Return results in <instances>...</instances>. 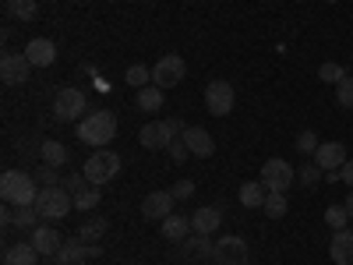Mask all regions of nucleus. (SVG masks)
<instances>
[{
  "instance_id": "1",
  "label": "nucleus",
  "mask_w": 353,
  "mask_h": 265,
  "mask_svg": "<svg viewBox=\"0 0 353 265\" xmlns=\"http://www.w3.org/2000/svg\"><path fill=\"white\" fill-rule=\"evenodd\" d=\"M78 138L85 145H96V149H106V141L117 138V117L110 110H92L88 117L78 121Z\"/></svg>"
},
{
  "instance_id": "2",
  "label": "nucleus",
  "mask_w": 353,
  "mask_h": 265,
  "mask_svg": "<svg viewBox=\"0 0 353 265\" xmlns=\"http://www.w3.org/2000/svg\"><path fill=\"white\" fill-rule=\"evenodd\" d=\"M43 188H36V177L25 170H8L0 177V198L8 205H36Z\"/></svg>"
},
{
  "instance_id": "3",
  "label": "nucleus",
  "mask_w": 353,
  "mask_h": 265,
  "mask_svg": "<svg viewBox=\"0 0 353 265\" xmlns=\"http://www.w3.org/2000/svg\"><path fill=\"white\" fill-rule=\"evenodd\" d=\"M71 209H74V195L68 188H43L36 198L39 219H64Z\"/></svg>"
},
{
  "instance_id": "4",
  "label": "nucleus",
  "mask_w": 353,
  "mask_h": 265,
  "mask_svg": "<svg viewBox=\"0 0 353 265\" xmlns=\"http://www.w3.org/2000/svg\"><path fill=\"white\" fill-rule=\"evenodd\" d=\"M81 173L88 177V184H106V181H113V177L121 173V156L110 153V149H99V153H92L85 159Z\"/></svg>"
},
{
  "instance_id": "5",
  "label": "nucleus",
  "mask_w": 353,
  "mask_h": 265,
  "mask_svg": "<svg viewBox=\"0 0 353 265\" xmlns=\"http://www.w3.org/2000/svg\"><path fill=\"white\" fill-rule=\"evenodd\" d=\"M176 131H184V124L176 117H166V121H152L138 131V141L145 149H170V141L176 138Z\"/></svg>"
},
{
  "instance_id": "6",
  "label": "nucleus",
  "mask_w": 353,
  "mask_h": 265,
  "mask_svg": "<svg viewBox=\"0 0 353 265\" xmlns=\"http://www.w3.org/2000/svg\"><path fill=\"white\" fill-rule=\"evenodd\" d=\"M184 75H188V61H184V57L181 53H163L159 64L152 68V85H159L163 92H166V88L181 85Z\"/></svg>"
},
{
  "instance_id": "7",
  "label": "nucleus",
  "mask_w": 353,
  "mask_h": 265,
  "mask_svg": "<svg viewBox=\"0 0 353 265\" xmlns=\"http://www.w3.org/2000/svg\"><path fill=\"white\" fill-rule=\"evenodd\" d=\"M85 113V92L81 88H61V92L53 96V117L57 121H64V124H71V121H78V117Z\"/></svg>"
},
{
  "instance_id": "8",
  "label": "nucleus",
  "mask_w": 353,
  "mask_h": 265,
  "mask_svg": "<svg viewBox=\"0 0 353 265\" xmlns=\"http://www.w3.org/2000/svg\"><path fill=\"white\" fill-rule=\"evenodd\" d=\"M205 110L212 117H226L233 110V85L223 81V78H212L205 85Z\"/></svg>"
},
{
  "instance_id": "9",
  "label": "nucleus",
  "mask_w": 353,
  "mask_h": 265,
  "mask_svg": "<svg viewBox=\"0 0 353 265\" xmlns=\"http://www.w3.org/2000/svg\"><path fill=\"white\" fill-rule=\"evenodd\" d=\"M297 181V173H293V166L286 159H269L261 163V184L269 191H290V184Z\"/></svg>"
},
{
  "instance_id": "10",
  "label": "nucleus",
  "mask_w": 353,
  "mask_h": 265,
  "mask_svg": "<svg viewBox=\"0 0 353 265\" xmlns=\"http://www.w3.org/2000/svg\"><path fill=\"white\" fill-rule=\"evenodd\" d=\"M28 75H32V64H28L25 53H4V61H0V78L8 85H25Z\"/></svg>"
},
{
  "instance_id": "11",
  "label": "nucleus",
  "mask_w": 353,
  "mask_h": 265,
  "mask_svg": "<svg viewBox=\"0 0 353 265\" xmlns=\"http://www.w3.org/2000/svg\"><path fill=\"white\" fill-rule=\"evenodd\" d=\"M248 244L241 241V237H219V244H216V258L212 262H219V265H248Z\"/></svg>"
},
{
  "instance_id": "12",
  "label": "nucleus",
  "mask_w": 353,
  "mask_h": 265,
  "mask_svg": "<svg viewBox=\"0 0 353 265\" xmlns=\"http://www.w3.org/2000/svg\"><path fill=\"white\" fill-rule=\"evenodd\" d=\"M173 205H176V198L170 191H152V195H145V202H141V216L163 223L166 216H173Z\"/></svg>"
},
{
  "instance_id": "13",
  "label": "nucleus",
  "mask_w": 353,
  "mask_h": 265,
  "mask_svg": "<svg viewBox=\"0 0 353 265\" xmlns=\"http://www.w3.org/2000/svg\"><path fill=\"white\" fill-rule=\"evenodd\" d=\"M181 138H184V145L191 149V156L209 159V156L216 153V141H212V135L205 131V128H184V131H181Z\"/></svg>"
},
{
  "instance_id": "14",
  "label": "nucleus",
  "mask_w": 353,
  "mask_h": 265,
  "mask_svg": "<svg viewBox=\"0 0 353 265\" xmlns=\"http://www.w3.org/2000/svg\"><path fill=\"white\" fill-rule=\"evenodd\" d=\"M32 244H36L39 255L57 258V251L64 248V237H61V233H57L53 226H36V230H32Z\"/></svg>"
},
{
  "instance_id": "15",
  "label": "nucleus",
  "mask_w": 353,
  "mask_h": 265,
  "mask_svg": "<svg viewBox=\"0 0 353 265\" xmlns=\"http://www.w3.org/2000/svg\"><path fill=\"white\" fill-rule=\"evenodd\" d=\"M219 223H223V209H216V205H201V209L191 216L194 233H205V237H212V233L219 230Z\"/></svg>"
},
{
  "instance_id": "16",
  "label": "nucleus",
  "mask_w": 353,
  "mask_h": 265,
  "mask_svg": "<svg viewBox=\"0 0 353 265\" xmlns=\"http://www.w3.org/2000/svg\"><path fill=\"white\" fill-rule=\"evenodd\" d=\"M314 163L321 166V170H343V163H346V149L339 141H325V145H318V153H314Z\"/></svg>"
},
{
  "instance_id": "17",
  "label": "nucleus",
  "mask_w": 353,
  "mask_h": 265,
  "mask_svg": "<svg viewBox=\"0 0 353 265\" xmlns=\"http://www.w3.org/2000/svg\"><path fill=\"white\" fill-rule=\"evenodd\" d=\"M85 258H92V244H85L81 237H74V241H64V248L57 251V265H81Z\"/></svg>"
},
{
  "instance_id": "18",
  "label": "nucleus",
  "mask_w": 353,
  "mask_h": 265,
  "mask_svg": "<svg viewBox=\"0 0 353 265\" xmlns=\"http://www.w3.org/2000/svg\"><path fill=\"white\" fill-rule=\"evenodd\" d=\"M25 57H28V64H32V68H50L57 61V46L50 39H32L25 46Z\"/></svg>"
},
{
  "instance_id": "19",
  "label": "nucleus",
  "mask_w": 353,
  "mask_h": 265,
  "mask_svg": "<svg viewBox=\"0 0 353 265\" xmlns=\"http://www.w3.org/2000/svg\"><path fill=\"white\" fill-rule=\"evenodd\" d=\"M329 255H332L336 265H350V262H353V230H336V233H332Z\"/></svg>"
},
{
  "instance_id": "20",
  "label": "nucleus",
  "mask_w": 353,
  "mask_h": 265,
  "mask_svg": "<svg viewBox=\"0 0 353 265\" xmlns=\"http://www.w3.org/2000/svg\"><path fill=\"white\" fill-rule=\"evenodd\" d=\"M194 226H191V216H166L163 219V237L166 241H173V244H181V241H188V233H191Z\"/></svg>"
},
{
  "instance_id": "21",
  "label": "nucleus",
  "mask_w": 353,
  "mask_h": 265,
  "mask_svg": "<svg viewBox=\"0 0 353 265\" xmlns=\"http://www.w3.org/2000/svg\"><path fill=\"white\" fill-rule=\"evenodd\" d=\"M36 219H39V213H36V205H8L4 209V223H11V226H21V230H36Z\"/></svg>"
},
{
  "instance_id": "22",
  "label": "nucleus",
  "mask_w": 353,
  "mask_h": 265,
  "mask_svg": "<svg viewBox=\"0 0 353 265\" xmlns=\"http://www.w3.org/2000/svg\"><path fill=\"white\" fill-rule=\"evenodd\" d=\"M36 262H39V251H36L32 241L28 244H11L4 251V265H36Z\"/></svg>"
},
{
  "instance_id": "23",
  "label": "nucleus",
  "mask_w": 353,
  "mask_h": 265,
  "mask_svg": "<svg viewBox=\"0 0 353 265\" xmlns=\"http://www.w3.org/2000/svg\"><path fill=\"white\" fill-rule=\"evenodd\" d=\"M265 195H269V188H265L261 181L241 184V205H248V209H258V205H265Z\"/></svg>"
},
{
  "instance_id": "24",
  "label": "nucleus",
  "mask_w": 353,
  "mask_h": 265,
  "mask_svg": "<svg viewBox=\"0 0 353 265\" xmlns=\"http://www.w3.org/2000/svg\"><path fill=\"white\" fill-rule=\"evenodd\" d=\"M159 106H163V88H159V85H145V88H138V110L156 113Z\"/></svg>"
},
{
  "instance_id": "25",
  "label": "nucleus",
  "mask_w": 353,
  "mask_h": 265,
  "mask_svg": "<svg viewBox=\"0 0 353 265\" xmlns=\"http://www.w3.org/2000/svg\"><path fill=\"white\" fill-rule=\"evenodd\" d=\"M39 156H43V163H50V166H61V163H68V145L46 138L43 149H39Z\"/></svg>"
},
{
  "instance_id": "26",
  "label": "nucleus",
  "mask_w": 353,
  "mask_h": 265,
  "mask_svg": "<svg viewBox=\"0 0 353 265\" xmlns=\"http://www.w3.org/2000/svg\"><path fill=\"white\" fill-rule=\"evenodd\" d=\"M99 198H103L99 184H85V188H78V191H74V209L88 213V209H96V205H99Z\"/></svg>"
},
{
  "instance_id": "27",
  "label": "nucleus",
  "mask_w": 353,
  "mask_h": 265,
  "mask_svg": "<svg viewBox=\"0 0 353 265\" xmlns=\"http://www.w3.org/2000/svg\"><path fill=\"white\" fill-rule=\"evenodd\" d=\"M265 213H269V219H283L286 216V191H269L265 195Z\"/></svg>"
},
{
  "instance_id": "28",
  "label": "nucleus",
  "mask_w": 353,
  "mask_h": 265,
  "mask_svg": "<svg viewBox=\"0 0 353 265\" xmlns=\"http://www.w3.org/2000/svg\"><path fill=\"white\" fill-rule=\"evenodd\" d=\"M8 11H11V18H18V21H32V18L39 14V4H36V0H11Z\"/></svg>"
},
{
  "instance_id": "29",
  "label": "nucleus",
  "mask_w": 353,
  "mask_h": 265,
  "mask_svg": "<svg viewBox=\"0 0 353 265\" xmlns=\"http://www.w3.org/2000/svg\"><path fill=\"white\" fill-rule=\"evenodd\" d=\"M188 255H194V258H216V244L209 241V237H205V233H198V237H191L188 244Z\"/></svg>"
},
{
  "instance_id": "30",
  "label": "nucleus",
  "mask_w": 353,
  "mask_h": 265,
  "mask_svg": "<svg viewBox=\"0 0 353 265\" xmlns=\"http://www.w3.org/2000/svg\"><path fill=\"white\" fill-rule=\"evenodd\" d=\"M124 81H128L131 88H145V85L152 81V71L145 68V64H131V68L124 71Z\"/></svg>"
},
{
  "instance_id": "31",
  "label": "nucleus",
  "mask_w": 353,
  "mask_h": 265,
  "mask_svg": "<svg viewBox=\"0 0 353 265\" xmlns=\"http://www.w3.org/2000/svg\"><path fill=\"white\" fill-rule=\"evenodd\" d=\"M318 78L325 81V85H339V81L346 78V68H343V64H332V61H325V64L318 68Z\"/></svg>"
},
{
  "instance_id": "32",
  "label": "nucleus",
  "mask_w": 353,
  "mask_h": 265,
  "mask_svg": "<svg viewBox=\"0 0 353 265\" xmlns=\"http://www.w3.org/2000/svg\"><path fill=\"white\" fill-rule=\"evenodd\" d=\"M103 233H106V219H88V223L78 230V237H81L85 244H92V241L103 237Z\"/></svg>"
},
{
  "instance_id": "33",
  "label": "nucleus",
  "mask_w": 353,
  "mask_h": 265,
  "mask_svg": "<svg viewBox=\"0 0 353 265\" xmlns=\"http://www.w3.org/2000/svg\"><path fill=\"white\" fill-rule=\"evenodd\" d=\"M325 223H329L332 230H346V223H350L346 205H329V209H325Z\"/></svg>"
},
{
  "instance_id": "34",
  "label": "nucleus",
  "mask_w": 353,
  "mask_h": 265,
  "mask_svg": "<svg viewBox=\"0 0 353 265\" xmlns=\"http://www.w3.org/2000/svg\"><path fill=\"white\" fill-rule=\"evenodd\" d=\"M321 177H325V170H321L318 163H304V166H301V173H297V181H301L304 188H314V184L321 181Z\"/></svg>"
},
{
  "instance_id": "35",
  "label": "nucleus",
  "mask_w": 353,
  "mask_h": 265,
  "mask_svg": "<svg viewBox=\"0 0 353 265\" xmlns=\"http://www.w3.org/2000/svg\"><path fill=\"white\" fill-rule=\"evenodd\" d=\"M336 103H339L343 110H353V78H350V75L336 85Z\"/></svg>"
},
{
  "instance_id": "36",
  "label": "nucleus",
  "mask_w": 353,
  "mask_h": 265,
  "mask_svg": "<svg viewBox=\"0 0 353 265\" xmlns=\"http://www.w3.org/2000/svg\"><path fill=\"white\" fill-rule=\"evenodd\" d=\"M318 145H321V141L314 138V131H301V135H297V153L314 156V153H318Z\"/></svg>"
},
{
  "instance_id": "37",
  "label": "nucleus",
  "mask_w": 353,
  "mask_h": 265,
  "mask_svg": "<svg viewBox=\"0 0 353 265\" xmlns=\"http://www.w3.org/2000/svg\"><path fill=\"white\" fill-rule=\"evenodd\" d=\"M36 181H43L46 188H61V177H57V166H50V163H43V166L36 170Z\"/></svg>"
},
{
  "instance_id": "38",
  "label": "nucleus",
  "mask_w": 353,
  "mask_h": 265,
  "mask_svg": "<svg viewBox=\"0 0 353 265\" xmlns=\"http://www.w3.org/2000/svg\"><path fill=\"white\" fill-rule=\"evenodd\" d=\"M170 156H173V163H184V159L191 156V149L184 145V138H173V141H170Z\"/></svg>"
},
{
  "instance_id": "39",
  "label": "nucleus",
  "mask_w": 353,
  "mask_h": 265,
  "mask_svg": "<svg viewBox=\"0 0 353 265\" xmlns=\"http://www.w3.org/2000/svg\"><path fill=\"white\" fill-rule=\"evenodd\" d=\"M170 195H173L176 202H184V198H191V195H194V184H191V181H176V184L170 188Z\"/></svg>"
},
{
  "instance_id": "40",
  "label": "nucleus",
  "mask_w": 353,
  "mask_h": 265,
  "mask_svg": "<svg viewBox=\"0 0 353 265\" xmlns=\"http://www.w3.org/2000/svg\"><path fill=\"white\" fill-rule=\"evenodd\" d=\"M85 184H88V177H85V173H71V177H68V181H64V188H68L71 195H74L78 188H85Z\"/></svg>"
},
{
  "instance_id": "41",
  "label": "nucleus",
  "mask_w": 353,
  "mask_h": 265,
  "mask_svg": "<svg viewBox=\"0 0 353 265\" xmlns=\"http://www.w3.org/2000/svg\"><path fill=\"white\" fill-rule=\"evenodd\" d=\"M339 177H343V184H350V188H353V159H346V163H343Z\"/></svg>"
},
{
  "instance_id": "42",
  "label": "nucleus",
  "mask_w": 353,
  "mask_h": 265,
  "mask_svg": "<svg viewBox=\"0 0 353 265\" xmlns=\"http://www.w3.org/2000/svg\"><path fill=\"white\" fill-rule=\"evenodd\" d=\"M346 213H350V219H353V191L346 195Z\"/></svg>"
},
{
  "instance_id": "43",
  "label": "nucleus",
  "mask_w": 353,
  "mask_h": 265,
  "mask_svg": "<svg viewBox=\"0 0 353 265\" xmlns=\"http://www.w3.org/2000/svg\"><path fill=\"white\" fill-rule=\"evenodd\" d=\"M329 4H336V0H329Z\"/></svg>"
}]
</instances>
